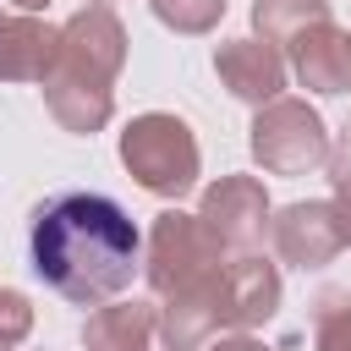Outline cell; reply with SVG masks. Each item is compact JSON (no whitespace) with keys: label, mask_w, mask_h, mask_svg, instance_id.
<instances>
[{"label":"cell","mask_w":351,"mask_h":351,"mask_svg":"<svg viewBox=\"0 0 351 351\" xmlns=\"http://www.w3.org/2000/svg\"><path fill=\"white\" fill-rule=\"evenodd\" d=\"M33 269L77 307H104L143 269V236L115 197L66 192L33 214Z\"/></svg>","instance_id":"1"},{"label":"cell","mask_w":351,"mask_h":351,"mask_svg":"<svg viewBox=\"0 0 351 351\" xmlns=\"http://www.w3.org/2000/svg\"><path fill=\"white\" fill-rule=\"evenodd\" d=\"M126 66V27L110 5H82L55 44V66L44 71V104L49 115L77 132L93 137L110 115H115V77Z\"/></svg>","instance_id":"2"},{"label":"cell","mask_w":351,"mask_h":351,"mask_svg":"<svg viewBox=\"0 0 351 351\" xmlns=\"http://www.w3.org/2000/svg\"><path fill=\"white\" fill-rule=\"evenodd\" d=\"M121 165L143 192L186 197L197 186V137L181 115H165V110L132 115L121 132Z\"/></svg>","instance_id":"3"},{"label":"cell","mask_w":351,"mask_h":351,"mask_svg":"<svg viewBox=\"0 0 351 351\" xmlns=\"http://www.w3.org/2000/svg\"><path fill=\"white\" fill-rule=\"evenodd\" d=\"M247 132H252L247 137L252 159L269 176H307V170H318L329 159V126H324V115L307 99L280 93V99L258 104V115H252Z\"/></svg>","instance_id":"4"},{"label":"cell","mask_w":351,"mask_h":351,"mask_svg":"<svg viewBox=\"0 0 351 351\" xmlns=\"http://www.w3.org/2000/svg\"><path fill=\"white\" fill-rule=\"evenodd\" d=\"M225 263V247L203 230L197 214H181V208H165L148 230V252H143V274L159 296H176L186 285H197L203 274H214Z\"/></svg>","instance_id":"5"},{"label":"cell","mask_w":351,"mask_h":351,"mask_svg":"<svg viewBox=\"0 0 351 351\" xmlns=\"http://www.w3.org/2000/svg\"><path fill=\"white\" fill-rule=\"evenodd\" d=\"M269 192H263V181L258 176H219L208 192H203V208H197V219H203V230L230 252V258H241V252H258V241L269 236Z\"/></svg>","instance_id":"6"},{"label":"cell","mask_w":351,"mask_h":351,"mask_svg":"<svg viewBox=\"0 0 351 351\" xmlns=\"http://www.w3.org/2000/svg\"><path fill=\"white\" fill-rule=\"evenodd\" d=\"M269 236H274L280 263H291V269H324V263H335V258L346 252L329 197L285 203L280 214H269Z\"/></svg>","instance_id":"7"},{"label":"cell","mask_w":351,"mask_h":351,"mask_svg":"<svg viewBox=\"0 0 351 351\" xmlns=\"http://www.w3.org/2000/svg\"><path fill=\"white\" fill-rule=\"evenodd\" d=\"M214 71L241 104H269L285 88V55L263 38H225L214 49Z\"/></svg>","instance_id":"8"},{"label":"cell","mask_w":351,"mask_h":351,"mask_svg":"<svg viewBox=\"0 0 351 351\" xmlns=\"http://www.w3.org/2000/svg\"><path fill=\"white\" fill-rule=\"evenodd\" d=\"M291 71L307 93H351V27L318 22L291 38Z\"/></svg>","instance_id":"9"},{"label":"cell","mask_w":351,"mask_h":351,"mask_svg":"<svg viewBox=\"0 0 351 351\" xmlns=\"http://www.w3.org/2000/svg\"><path fill=\"white\" fill-rule=\"evenodd\" d=\"M225 313H230V329L247 335L258 324H269L280 313V269L258 252H241L225 263Z\"/></svg>","instance_id":"10"},{"label":"cell","mask_w":351,"mask_h":351,"mask_svg":"<svg viewBox=\"0 0 351 351\" xmlns=\"http://www.w3.org/2000/svg\"><path fill=\"white\" fill-rule=\"evenodd\" d=\"M60 27L27 11H0V82H44L55 66Z\"/></svg>","instance_id":"11"},{"label":"cell","mask_w":351,"mask_h":351,"mask_svg":"<svg viewBox=\"0 0 351 351\" xmlns=\"http://www.w3.org/2000/svg\"><path fill=\"white\" fill-rule=\"evenodd\" d=\"M154 335H159V307L154 302H137V296L104 302L82 324V346L88 351H148Z\"/></svg>","instance_id":"12"},{"label":"cell","mask_w":351,"mask_h":351,"mask_svg":"<svg viewBox=\"0 0 351 351\" xmlns=\"http://www.w3.org/2000/svg\"><path fill=\"white\" fill-rule=\"evenodd\" d=\"M318 22H329V0H252V38L274 49H291V38H302Z\"/></svg>","instance_id":"13"},{"label":"cell","mask_w":351,"mask_h":351,"mask_svg":"<svg viewBox=\"0 0 351 351\" xmlns=\"http://www.w3.org/2000/svg\"><path fill=\"white\" fill-rule=\"evenodd\" d=\"M313 346L318 351H351V291H324L313 302Z\"/></svg>","instance_id":"14"},{"label":"cell","mask_w":351,"mask_h":351,"mask_svg":"<svg viewBox=\"0 0 351 351\" xmlns=\"http://www.w3.org/2000/svg\"><path fill=\"white\" fill-rule=\"evenodd\" d=\"M148 5H154V16H159L170 33H186V38L214 33L219 16H225V0H148Z\"/></svg>","instance_id":"15"},{"label":"cell","mask_w":351,"mask_h":351,"mask_svg":"<svg viewBox=\"0 0 351 351\" xmlns=\"http://www.w3.org/2000/svg\"><path fill=\"white\" fill-rule=\"evenodd\" d=\"M27 329H33V302H27L22 291L0 285V351L22 346V340H27Z\"/></svg>","instance_id":"16"},{"label":"cell","mask_w":351,"mask_h":351,"mask_svg":"<svg viewBox=\"0 0 351 351\" xmlns=\"http://www.w3.org/2000/svg\"><path fill=\"white\" fill-rule=\"evenodd\" d=\"M324 165H329V186H346V181H351V121H346L340 137L329 143V159H324Z\"/></svg>","instance_id":"17"},{"label":"cell","mask_w":351,"mask_h":351,"mask_svg":"<svg viewBox=\"0 0 351 351\" xmlns=\"http://www.w3.org/2000/svg\"><path fill=\"white\" fill-rule=\"evenodd\" d=\"M329 203H335V225H340V241L351 247V181H346V186H335V197H329Z\"/></svg>","instance_id":"18"},{"label":"cell","mask_w":351,"mask_h":351,"mask_svg":"<svg viewBox=\"0 0 351 351\" xmlns=\"http://www.w3.org/2000/svg\"><path fill=\"white\" fill-rule=\"evenodd\" d=\"M203 351H274V346H263V340H252V335H219V340H208Z\"/></svg>","instance_id":"19"},{"label":"cell","mask_w":351,"mask_h":351,"mask_svg":"<svg viewBox=\"0 0 351 351\" xmlns=\"http://www.w3.org/2000/svg\"><path fill=\"white\" fill-rule=\"evenodd\" d=\"M11 5H16V11H27V16H38V11L49 5V0H11Z\"/></svg>","instance_id":"20"},{"label":"cell","mask_w":351,"mask_h":351,"mask_svg":"<svg viewBox=\"0 0 351 351\" xmlns=\"http://www.w3.org/2000/svg\"><path fill=\"white\" fill-rule=\"evenodd\" d=\"M88 5H110V0H88Z\"/></svg>","instance_id":"21"}]
</instances>
